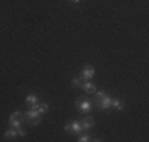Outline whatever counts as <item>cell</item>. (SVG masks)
Masks as SVG:
<instances>
[{
  "label": "cell",
  "instance_id": "cell-6",
  "mask_svg": "<svg viewBox=\"0 0 149 142\" xmlns=\"http://www.w3.org/2000/svg\"><path fill=\"white\" fill-rule=\"evenodd\" d=\"M81 126H83V130H91L92 126H94V119L89 115V117H86V119H83L81 120Z\"/></svg>",
  "mask_w": 149,
  "mask_h": 142
},
{
  "label": "cell",
  "instance_id": "cell-1",
  "mask_svg": "<svg viewBox=\"0 0 149 142\" xmlns=\"http://www.w3.org/2000/svg\"><path fill=\"white\" fill-rule=\"evenodd\" d=\"M95 95H97V106L100 109H109L111 108V101H113L111 97H108L105 92H95Z\"/></svg>",
  "mask_w": 149,
  "mask_h": 142
},
{
  "label": "cell",
  "instance_id": "cell-7",
  "mask_svg": "<svg viewBox=\"0 0 149 142\" xmlns=\"http://www.w3.org/2000/svg\"><path fill=\"white\" fill-rule=\"evenodd\" d=\"M10 125H11V128H19L21 125H22V119L21 117H10Z\"/></svg>",
  "mask_w": 149,
  "mask_h": 142
},
{
  "label": "cell",
  "instance_id": "cell-4",
  "mask_svg": "<svg viewBox=\"0 0 149 142\" xmlns=\"http://www.w3.org/2000/svg\"><path fill=\"white\" fill-rule=\"evenodd\" d=\"M94 74H95L94 68L87 65V66H84V68H83V73H81V77H83L84 81H91L92 77H94Z\"/></svg>",
  "mask_w": 149,
  "mask_h": 142
},
{
  "label": "cell",
  "instance_id": "cell-14",
  "mask_svg": "<svg viewBox=\"0 0 149 142\" xmlns=\"http://www.w3.org/2000/svg\"><path fill=\"white\" fill-rule=\"evenodd\" d=\"M78 141H79V142H89V141H92V139H91V136H81Z\"/></svg>",
  "mask_w": 149,
  "mask_h": 142
},
{
  "label": "cell",
  "instance_id": "cell-18",
  "mask_svg": "<svg viewBox=\"0 0 149 142\" xmlns=\"http://www.w3.org/2000/svg\"><path fill=\"white\" fill-rule=\"evenodd\" d=\"M70 2H72V3H79L81 0H70Z\"/></svg>",
  "mask_w": 149,
  "mask_h": 142
},
{
  "label": "cell",
  "instance_id": "cell-8",
  "mask_svg": "<svg viewBox=\"0 0 149 142\" xmlns=\"http://www.w3.org/2000/svg\"><path fill=\"white\" fill-rule=\"evenodd\" d=\"M40 115H41V114L38 112L35 108H32L30 111L26 112V119H29V120H33V119H37V117H40Z\"/></svg>",
  "mask_w": 149,
  "mask_h": 142
},
{
  "label": "cell",
  "instance_id": "cell-11",
  "mask_svg": "<svg viewBox=\"0 0 149 142\" xmlns=\"http://www.w3.org/2000/svg\"><path fill=\"white\" fill-rule=\"evenodd\" d=\"M111 108H116V109H119V111H122V109H124V103L120 101L119 98H113V101H111Z\"/></svg>",
  "mask_w": 149,
  "mask_h": 142
},
{
  "label": "cell",
  "instance_id": "cell-16",
  "mask_svg": "<svg viewBox=\"0 0 149 142\" xmlns=\"http://www.w3.org/2000/svg\"><path fill=\"white\" fill-rule=\"evenodd\" d=\"M72 84L74 85V87H78V85H79V79H78V77H74V79L72 81Z\"/></svg>",
  "mask_w": 149,
  "mask_h": 142
},
{
  "label": "cell",
  "instance_id": "cell-17",
  "mask_svg": "<svg viewBox=\"0 0 149 142\" xmlns=\"http://www.w3.org/2000/svg\"><path fill=\"white\" fill-rule=\"evenodd\" d=\"M21 115H22V112H19V111H16V112L11 114V117H21Z\"/></svg>",
  "mask_w": 149,
  "mask_h": 142
},
{
  "label": "cell",
  "instance_id": "cell-12",
  "mask_svg": "<svg viewBox=\"0 0 149 142\" xmlns=\"http://www.w3.org/2000/svg\"><path fill=\"white\" fill-rule=\"evenodd\" d=\"M26 101L29 103L30 106H35V104L38 103V97H37V95H27V97H26Z\"/></svg>",
  "mask_w": 149,
  "mask_h": 142
},
{
  "label": "cell",
  "instance_id": "cell-3",
  "mask_svg": "<svg viewBox=\"0 0 149 142\" xmlns=\"http://www.w3.org/2000/svg\"><path fill=\"white\" fill-rule=\"evenodd\" d=\"M63 130H65V133H81L83 131V126H81V122H72V123H67L65 126H63Z\"/></svg>",
  "mask_w": 149,
  "mask_h": 142
},
{
  "label": "cell",
  "instance_id": "cell-9",
  "mask_svg": "<svg viewBox=\"0 0 149 142\" xmlns=\"http://www.w3.org/2000/svg\"><path fill=\"white\" fill-rule=\"evenodd\" d=\"M5 137L6 139H16L17 137V130L16 128H10V130L5 131Z\"/></svg>",
  "mask_w": 149,
  "mask_h": 142
},
{
  "label": "cell",
  "instance_id": "cell-13",
  "mask_svg": "<svg viewBox=\"0 0 149 142\" xmlns=\"http://www.w3.org/2000/svg\"><path fill=\"white\" fill-rule=\"evenodd\" d=\"M30 123H32V126H38V125H40V117H37V119L30 120Z\"/></svg>",
  "mask_w": 149,
  "mask_h": 142
},
{
  "label": "cell",
  "instance_id": "cell-10",
  "mask_svg": "<svg viewBox=\"0 0 149 142\" xmlns=\"http://www.w3.org/2000/svg\"><path fill=\"white\" fill-rule=\"evenodd\" d=\"M32 108H35V109H37V111L40 112V114H45V112L49 109V106L46 104V103H40V104L37 103V104H35V106H32Z\"/></svg>",
  "mask_w": 149,
  "mask_h": 142
},
{
  "label": "cell",
  "instance_id": "cell-5",
  "mask_svg": "<svg viewBox=\"0 0 149 142\" xmlns=\"http://www.w3.org/2000/svg\"><path fill=\"white\" fill-rule=\"evenodd\" d=\"M81 88H83L84 92H86V93H95V85L92 84V82H89V81H84V84L81 85Z\"/></svg>",
  "mask_w": 149,
  "mask_h": 142
},
{
  "label": "cell",
  "instance_id": "cell-2",
  "mask_svg": "<svg viewBox=\"0 0 149 142\" xmlns=\"http://www.w3.org/2000/svg\"><path fill=\"white\" fill-rule=\"evenodd\" d=\"M76 106L79 108V111H83V112H89L91 109H92L91 99H89V98H84V97L76 98Z\"/></svg>",
  "mask_w": 149,
  "mask_h": 142
},
{
  "label": "cell",
  "instance_id": "cell-15",
  "mask_svg": "<svg viewBox=\"0 0 149 142\" xmlns=\"http://www.w3.org/2000/svg\"><path fill=\"white\" fill-rule=\"evenodd\" d=\"M17 136H26V131H24V130H22V128H21V126L17 128Z\"/></svg>",
  "mask_w": 149,
  "mask_h": 142
}]
</instances>
